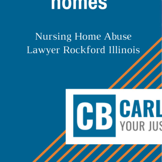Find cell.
<instances>
[{
	"instance_id": "9",
	"label": "cell",
	"mask_w": 162,
	"mask_h": 162,
	"mask_svg": "<svg viewBox=\"0 0 162 162\" xmlns=\"http://www.w3.org/2000/svg\"><path fill=\"white\" fill-rule=\"evenodd\" d=\"M103 1H106L107 0H99V3L100 4L104 5V7H102L101 6H100V5H99L98 6L99 8L101 10L105 9L107 7V5L106 3L104 2Z\"/></svg>"
},
{
	"instance_id": "13",
	"label": "cell",
	"mask_w": 162,
	"mask_h": 162,
	"mask_svg": "<svg viewBox=\"0 0 162 162\" xmlns=\"http://www.w3.org/2000/svg\"><path fill=\"white\" fill-rule=\"evenodd\" d=\"M73 147H72V148H70V149L69 150H68V151H67V152L66 153L64 154L63 155V156H62V157H61L57 161V162H60L63 159V158L64 157H65L70 152V151H71L72 150V149H73Z\"/></svg>"
},
{
	"instance_id": "8",
	"label": "cell",
	"mask_w": 162,
	"mask_h": 162,
	"mask_svg": "<svg viewBox=\"0 0 162 162\" xmlns=\"http://www.w3.org/2000/svg\"><path fill=\"white\" fill-rule=\"evenodd\" d=\"M62 6L64 9H69L71 8V6H72L71 0H63Z\"/></svg>"
},
{
	"instance_id": "15",
	"label": "cell",
	"mask_w": 162,
	"mask_h": 162,
	"mask_svg": "<svg viewBox=\"0 0 162 162\" xmlns=\"http://www.w3.org/2000/svg\"><path fill=\"white\" fill-rule=\"evenodd\" d=\"M78 0H73V9H76V1Z\"/></svg>"
},
{
	"instance_id": "7",
	"label": "cell",
	"mask_w": 162,
	"mask_h": 162,
	"mask_svg": "<svg viewBox=\"0 0 162 162\" xmlns=\"http://www.w3.org/2000/svg\"><path fill=\"white\" fill-rule=\"evenodd\" d=\"M156 118H162V114H161V100H156Z\"/></svg>"
},
{
	"instance_id": "34",
	"label": "cell",
	"mask_w": 162,
	"mask_h": 162,
	"mask_svg": "<svg viewBox=\"0 0 162 162\" xmlns=\"http://www.w3.org/2000/svg\"><path fill=\"white\" fill-rule=\"evenodd\" d=\"M89 40H92V35H89Z\"/></svg>"
},
{
	"instance_id": "2",
	"label": "cell",
	"mask_w": 162,
	"mask_h": 162,
	"mask_svg": "<svg viewBox=\"0 0 162 162\" xmlns=\"http://www.w3.org/2000/svg\"><path fill=\"white\" fill-rule=\"evenodd\" d=\"M146 145V144L134 145L125 155L124 160L125 162H131Z\"/></svg>"
},
{
	"instance_id": "45",
	"label": "cell",
	"mask_w": 162,
	"mask_h": 162,
	"mask_svg": "<svg viewBox=\"0 0 162 162\" xmlns=\"http://www.w3.org/2000/svg\"></svg>"
},
{
	"instance_id": "22",
	"label": "cell",
	"mask_w": 162,
	"mask_h": 162,
	"mask_svg": "<svg viewBox=\"0 0 162 162\" xmlns=\"http://www.w3.org/2000/svg\"><path fill=\"white\" fill-rule=\"evenodd\" d=\"M105 46H104V48H102L101 49V52H100L102 53H105Z\"/></svg>"
},
{
	"instance_id": "11",
	"label": "cell",
	"mask_w": 162,
	"mask_h": 162,
	"mask_svg": "<svg viewBox=\"0 0 162 162\" xmlns=\"http://www.w3.org/2000/svg\"><path fill=\"white\" fill-rule=\"evenodd\" d=\"M65 145V142H64V143L61 146V147H60L59 148H58V149H57V150H56V151L52 155H51V156L48 159H47V161H45V162H47L49 161V160H50L52 157H53L55 155H56V154L59 151V150H60V149H62V148L63 147V146Z\"/></svg>"
},
{
	"instance_id": "46",
	"label": "cell",
	"mask_w": 162,
	"mask_h": 162,
	"mask_svg": "<svg viewBox=\"0 0 162 162\" xmlns=\"http://www.w3.org/2000/svg\"></svg>"
},
{
	"instance_id": "32",
	"label": "cell",
	"mask_w": 162,
	"mask_h": 162,
	"mask_svg": "<svg viewBox=\"0 0 162 162\" xmlns=\"http://www.w3.org/2000/svg\"><path fill=\"white\" fill-rule=\"evenodd\" d=\"M158 121H157L156 131L158 130Z\"/></svg>"
},
{
	"instance_id": "28",
	"label": "cell",
	"mask_w": 162,
	"mask_h": 162,
	"mask_svg": "<svg viewBox=\"0 0 162 162\" xmlns=\"http://www.w3.org/2000/svg\"><path fill=\"white\" fill-rule=\"evenodd\" d=\"M118 40H122V35H117Z\"/></svg>"
},
{
	"instance_id": "42",
	"label": "cell",
	"mask_w": 162,
	"mask_h": 162,
	"mask_svg": "<svg viewBox=\"0 0 162 162\" xmlns=\"http://www.w3.org/2000/svg\"><path fill=\"white\" fill-rule=\"evenodd\" d=\"M71 39H70L68 38V40H67V41L68 42H70L71 41Z\"/></svg>"
},
{
	"instance_id": "12",
	"label": "cell",
	"mask_w": 162,
	"mask_h": 162,
	"mask_svg": "<svg viewBox=\"0 0 162 162\" xmlns=\"http://www.w3.org/2000/svg\"><path fill=\"white\" fill-rule=\"evenodd\" d=\"M145 125V123L143 121H141L139 122V130L141 131L142 129L143 131H145L144 126Z\"/></svg>"
},
{
	"instance_id": "17",
	"label": "cell",
	"mask_w": 162,
	"mask_h": 162,
	"mask_svg": "<svg viewBox=\"0 0 162 162\" xmlns=\"http://www.w3.org/2000/svg\"><path fill=\"white\" fill-rule=\"evenodd\" d=\"M79 1V9H82V0H78Z\"/></svg>"
},
{
	"instance_id": "10",
	"label": "cell",
	"mask_w": 162,
	"mask_h": 162,
	"mask_svg": "<svg viewBox=\"0 0 162 162\" xmlns=\"http://www.w3.org/2000/svg\"><path fill=\"white\" fill-rule=\"evenodd\" d=\"M97 0H89L88 5L90 8L93 10L92 5L97 4Z\"/></svg>"
},
{
	"instance_id": "4",
	"label": "cell",
	"mask_w": 162,
	"mask_h": 162,
	"mask_svg": "<svg viewBox=\"0 0 162 162\" xmlns=\"http://www.w3.org/2000/svg\"><path fill=\"white\" fill-rule=\"evenodd\" d=\"M162 145H158L156 148L154 149L150 153L147 157L142 161L143 162H153L157 158L162 155Z\"/></svg>"
},
{
	"instance_id": "19",
	"label": "cell",
	"mask_w": 162,
	"mask_h": 162,
	"mask_svg": "<svg viewBox=\"0 0 162 162\" xmlns=\"http://www.w3.org/2000/svg\"><path fill=\"white\" fill-rule=\"evenodd\" d=\"M56 0H52V9H55V2Z\"/></svg>"
},
{
	"instance_id": "33",
	"label": "cell",
	"mask_w": 162,
	"mask_h": 162,
	"mask_svg": "<svg viewBox=\"0 0 162 162\" xmlns=\"http://www.w3.org/2000/svg\"><path fill=\"white\" fill-rule=\"evenodd\" d=\"M69 48L68 47H65V50H67V51H68V52L69 53H70L69 52V51H68V50H69Z\"/></svg>"
},
{
	"instance_id": "35",
	"label": "cell",
	"mask_w": 162,
	"mask_h": 162,
	"mask_svg": "<svg viewBox=\"0 0 162 162\" xmlns=\"http://www.w3.org/2000/svg\"><path fill=\"white\" fill-rule=\"evenodd\" d=\"M100 49H97V53H99L101 52Z\"/></svg>"
},
{
	"instance_id": "5",
	"label": "cell",
	"mask_w": 162,
	"mask_h": 162,
	"mask_svg": "<svg viewBox=\"0 0 162 162\" xmlns=\"http://www.w3.org/2000/svg\"><path fill=\"white\" fill-rule=\"evenodd\" d=\"M136 114L137 115L138 118L142 117L140 103L138 100H135L134 101L131 117L134 118Z\"/></svg>"
},
{
	"instance_id": "38",
	"label": "cell",
	"mask_w": 162,
	"mask_h": 162,
	"mask_svg": "<svg viewBox=\"0 0 162 162\" xmlns=\"http://www.w3.org/2000/svg\"><path fill=\"white\" fill-rule=\"evenodd\" d=\"M131 51H132V50H131V49H128V52L129 53H131Z\"/></svg>"
},
{
	"instance_id": "44",
	"label": "cell",
	"mask_w": 162,
	"mask_h": 162,
	"mask_svg": "<svg viewBox=\"0 0 162 162\" xmlns=\"http://www.w3.org/2000/svg\"><path fill=\"white\" fill-rule=\"evenodd\" d=\"M81 52H82V50H82V46H81Z\"/></svg>"
},
{
	"instance_id": "24",
	"label": "cell",
	"mask_w": 162,
	"mask_h": 162,
	"mask_svg": "<svg viewBox=\"0 0 162 162\" xmlns=\"http://www.w3.org/2000/svg\"><path fill=\"white\" fill-rule=\"evenodd\" d=\"M87 35H84L83 36V39L84 40H86L87 39Z\"/></svg>"
},
{
	"instance_id": "1",
	"label": "cell",
	"mask_w": 162,
	"mask_h": 162,
	"mask_svg": "<svg viewBox=\"0 0 162 162\" xmlns=\"http://www.w3.org/2000/svg\"><path fill=\"white\" fill-rule=\"evenodd\" d=\"M158 145V144L146 145L137 155L131 161V162H141L143 161L148 156L150 153Z\"/></svg>"
},
{
	"instance_id": "18",
	"label": "cell",
	"mask_w": 162,
	"mask_h": 162,
	"mask_svg": "<svg viewBox=\"0 0 162 162\" xmlns=\"http://www.w3.org/2000/svg\"><path fill=\"white\" fill-rule=\"evenodd\" d=\"M57 9H61V0H57Z\"/></svg>"
},
{
	"instance_id": "31",
	"label": "cell",
	"mask_w": 162,
	"mask_h": 162,
	"mask_svg": "<svg viewBox=\"0 0 162 162\" xmlns=\"http://www.w3.org/2000/svg\"><path fill=\"white\" fill-rule=\"evenodd\" d=\"M107 37H109V40H111V39L110 38V37L109 35V33H107V35H106V37L105 38V40H106V38Z\"/></svg>"
},
{
	"instance_id": "40",
	"label": "cell",
	"mask_w": 162,
	"mask_h": 162,
	"mask_svg": "<svg viewBox=\"0 0 162 162\" xmlns=\"http://www.w3.org/2000/svg\"><path fill=\"white\" fill-rule=\"evenodd\" d=\"M101 35H97V39L98 40H100L99 39V37H101Z\"/></svg>"
},
{
	"instance_id": "14",
	"label": "cell",
	"mask_w": 162,
	"mask_h": 162,
	"mask_svg": "<svg viewBox=\"0 0 162 162\" xmlns=\"http://www.w3.org/2000/svg\"><path fill=\"white\" fill-rule=\"evenodd\" d=\"M162 162V155H161L157 158L155 161V162Z\"/></svg>"
},
{
	"instance_id": "41",
	"label": "cell",
	"mask_w": 162,
	"mask_h": 162,
	"mask_svg": "<svg viewBox=\"0 0 162 162\" xmlns=\"http://www.w3.org/2000/svg\"><path fill=\"white\" fill-rule=\"evenodd\" d=\"M67 37H68V38H70L71 37V35H68L67 36Z\"/></svg>"
},
{
	"instance_id": "39",
	"label": "cell",
	"mask_w": 162,
	"mask_h": 162,
	"mask_svg": "<svg viewBox=\"0 0 162 162\" xmlns=\"http://www.w3.org/2000/svg\"><path fill=\"white\" fill-rule=\"evenodd\" d=\"M90 48L91 46H90L87 47V53H89V49H90Z\"/></svg>"
},
{
	"instance_id": "23",
	"label": "cell",
	"mask_w": 162,
	"mask_h": 162,
	"mask_svg": "<svg viewBox=\"0 0 162 162\" xmlns=\"http://www.w3.org/2000/svg\"><path fill=\"white\" fill-rule=\"evenodd\" d=\"M112 34H113V39L115 40L117 39V36L116 35H113V33H112Z\"/></svg>"
},
{
	"instance_id": "25",
	"label": "cell",
	"mask_w": 162,
	"mask_h": 162,
	"mask_svg": "<svg viewBox=\"0 0 162 162\" xmlns=\"http://www.w3.org/2000/svg\"><path fill=\"white\" fill-rule=\"evenodd\" d=\"M96 50L94 48H92L91 50V53L92 54L94 53H95Z\"/></svg>"
},
{
	"instance_id": "6",
	"label": "cell",
	"mask_w": 162,
	"mask_h": 162,
	"mask_svg": "<svg viewBox=\"0 0 162 162\" xmlns=\"http://www.w3.org/2000/svg\"><path fill=\"white\" fill-rule=\"evenodd\" d=\"M65 133V131H64V132H63V133H62V134H61V135H60V136H59V137H58L53 142H52V143L37 158L35 159V160L33 162H36V161H37V160H38V159L41 157L52 146H53V145H54V144H55V143L57 141H58V140H59V139L61 137L63 136V135H64V134Z\"/></svg>"
},
{
	"instance_id": "43",
	"label": "cell",
	"mask_w": 162,
	"mask_h": 162,
	"mask_svg": "<svg viewBox=\"0 0 162 162\" xmlns=\"http://www.w3.org/2000/svg\"><path fill=\"white\" fill-rule=\"evenodd\" d=\"M81 34H82V33H80V40H82L81 39Z\"/></svg>"
},
{
	"instance_id": "27",
	"label": "cell",
	"mask_w": 162,
	"mask_h": 162,
	"mask_svg": "<svg viewBox=\"0 0 162 162\" xmlns=\"http://www.w3.org/2000/svg\"><path fill=\"white\" fill-rule=\"evenodd\" d=\"M71 52L72 53H74L75 52V50L74 48H72L71 49Z\"/></svg>"
},
{
	"instance_id": "29",
	"label": "cell",
	"mask_w": 162,
	"mask_h": 162,
	"mask_svg": "<svg viewBox=\"0 0 162 162\" xmlns=\"http://www.w3.org/2000/svg\"><path fill=\"white\" fill-rule=\"evenodd\" d=\"M122 53H126V49H122Z\"/></svg>"
},
{
	"instance_id": "20",
	"label": "cell",
	"mask_w": 162,
	"mask_h": 162,
	"mask_svg": "<svg viewBox=\"0 0 162 162\" xmlns=\"http://www.w3.org/2000/svg\"><path fill=\"white\" fill-rule=\"evenodd\" d=\"M113 53H117V46H116L115 48L113 46Z\"/></svg>"
},
{
	"instance_id": "36",
	"label": "cell",
	"mask_w": 162,
	"mask_h": 162,
	"mask_svg": "<svg viewBox=\"0 0 162 162\" xmlns=\"http://www.w3.org/2000/svg\"><path fill=\"white\" fill-rule=\"evenodd\" d=\"M162 121H161V122H160L159 123V125H160V126L161 127H162L161 130V131H162Z\"/></svg>"
},
{
	"instance_id": "21",
	"label": "cell",
	"mask_w": 162,
	"mask_h": 162,
	"mask_svg": "<svg viewBox=\"0 0 162 162\" xmlns=\"http://www.w3.org/2000/svg\"><path fill=\"white\" fill-rule=\"evenodd\" d=\"M149 129L148 130V131H151L152 130V122L151 121H150L149 123Z\"/></svg>"
},
{
	"instance_id": "3",
	"label": "cell",
	"mask_w": 162,
	"mask_h": 162,
	"mask_svg": "<svg viewBox=\"0 0 162 162\" xmlns=\"http://www.w3.org/2000/svg\"><path fill=\"white\" fill-rule=\"evenodd\" d=\"M155 106L154 102L151 100H144L143 101V117L147 118L148 112L150 118H154L153 109Z\"/></svg>"
},
{
	"instance_id": "26",
	"label": "cell",
	"mask_w": 162,
	"mask_h": 162,
	"mask_svg": "<svg viewBox=\"0 0 162 162\" xmlns=\"http://www.w3.org/2000/svg\"><path fill=\"white\" fill-rule=\"evenodd\" d=\"M76 52L77 53H79L80 52V49L79 48H77L76 49Z\"/></svg>"
},
{
	"instance_id": "30",
	"label": "cell",
	"mask_w": 162,
	"mask_h": 162,
	"mask_svg": "<svg viewBox=\"0 0 162 162\" xmlns=\"http://www.w3.org/2000/svg\"><path fill=\"white\" fill-rule=\"evenodd\" d=\"M153 129L154 131L155 130V125L154 121H153Z\"/></svg>"
},
{
	"instance_id": "37",
	"label": "cell",
	"mask_w": 162,
	"mask_h": 162,
	"mask_svg": "<svg viewBox=\"0 0 162 162\" xmlns=\"http://www.w3.org/2000/svg\"><path fill=\"white\" fill-rule=\"evenodd\" d=\"M92 40H96V37L95 35H92Z\"/></svg>"
},
{
	"instance_id": "16",
	"label": "cell",
	"mask_w": 162,
	"mask_h": 162,
	"mask_svg": "<svg viewBox=\"0 0 162 162\" xmlns=\"http://www.w3.org/2000/svg\"><path fill=\"white\" fill-rule=\"evenodd\" d=\"M84 1V9H87V0H82Z\"/></svg>"
}]
</instances>
